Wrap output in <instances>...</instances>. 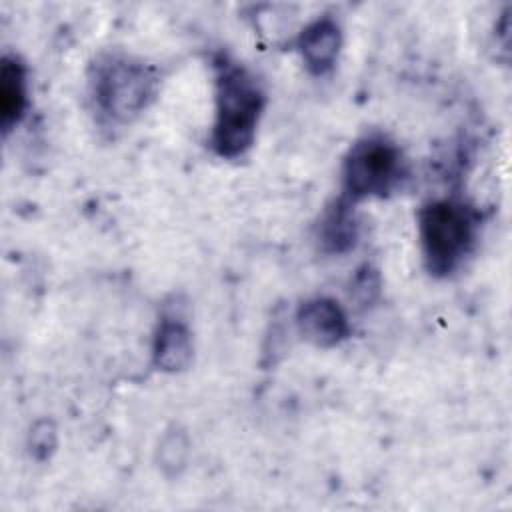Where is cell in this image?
Masks as SVG:
<instances>
[{
	"mask_svg": "<svg viewBox=\"0 0 512 512\" xmlns=\"http://www.w3.org/2000/svg\"><path fill=\"white\" fill-rule=\"evenodd\" d=\"M192 334L182 320L164 318L156 330L152 344L154 366L162 372H182L192 362Z\"/></svg>",
	"mask_w": 512,
	"mask_h": 512,
	"instance_id": "obj_7",
	"label": "cell"
},
{
	"mask_svg": "<svg viewBox=\"0 0 512 512\" xmlns=\"http://www.w3.org/2000/svg\"><path fill=\"white\" fill-rule=\"evenodd\" d=\"M156 90V76L144 62L126 56H108L96 64L92 92L98 108L116 122L138 116Z\"/></svg>",
	"mask_w": 512,
	"mask_h": 512,
	"instance_id": "obj_3",
	"label": "cell"
},
{
	"mask_svg": "<svg viewBox=\"0 0 512 512\" xmlns=\"http://www.w3.org/2000/svg\"><path fill=\"white\" fill-rule=\"evenodd\" d=\"M188 452H190V442L182 430L172 428V430L164 432V436L160 438V444H158L160 470L166 476H176L186 466Z\"/></svg>",
	"mask_w": 512,
	"mask_h": 512,
	"instance_id": "obj_10",
	"label": "cell"
},
{
	"mask_svg": "<svg viewBox=\"0 0 512 512\" xmlns=\"http://www.w3.org/2000/svg\"><path fill=\"white\" fill-rule=\"evenodd\" d=\"M56 448V430L50 422H38L30 432V450L38 460H46Z\"/></svg>",
	"mask_w": 512,
	"mask_h": 512,
	"instance_id": "obj_11",
	"label": "cell"
},
{
	"mask_svg": "<svg viewBox=\"0 0 512 512\" xmlns=\"http://www.w3.org/2000/svg\"><path fill=\"white\" fill-rule=\"evenodd\" d=\"M318 238L328 252L342 254L350 250L356 244L358 238V224L354 220V214L350 210V204L344 200H338L334 206H330L322 220Z\"/></svg>",
	"mask_w": 512,
	"mask_h": 512,
	"instance_id": "obj_9",
	"label": "cell"
},
{
	"mask_svg": "<svg viewBox=\"0 0 512 512\" xmlns=\"http://www.w3.org/2000/svg\"><path fill=\"white\" fill-rule=\"evenodd\" d=\"M342 46V32L336 20L330 16H322L310 22L298 38V52L306 64V68L320 76L328 72L340 52Z\"/></svg>",
	"mask_w": 512,
	"mask_h": 512,
	"instance_id": "obj_6",
	"label": "cell"
},
{
	"mask_svg": "<svg viewBox=\"0 0 512 512\" xmlns=\"http://www.w3.org/2000/svg\"><path fill=\"white\" fill-rule=\"evenodd\" d=\"M378 290H380V280H378L376 270H372V268L366 266L364 270H360V272L356 274L354 284H352V292H354V296L358 298V302H362V304L372 302L374 296L378 294Z\"/></svg>",
	"mask_w": 512,
	"mask_h": 512,
	"instance_id": "obj_12",
	"label": "cell"
},
{
	"mask_svg": "<svg viewBox=\"0 0 512 512\" xmlns=\"http://www.w3.org/2000/svg\"><path fill=\"white\" fill-rule=\"evenodd\" d=\"M478 232L476 212L452 198L432 200L418 212L422 260L432 276H448L470 254Z\"/></svg>",
	"mask_w": 512,
	"mask_h": 512,
	"instance_id": "obj_2",
	"label": "cell"
},
{
	"mask_svg": "<svg viewBox=\"0 0 512 512\" xmlns=\"http://www.w3.org/2000/svg\"><path fill=\"white\" fill-rule=\"evenodd\" d=\"M296 326L306 342L320 348H332L350 334V324L342 306L326 296L302 302L296 312Z\"/></svg>",
	"mask_w": 512,
	"mask_h": 512,
	"instance_id": "obj_5",
	"label": "cell"
},
{
	"mask_svg": "<svg viewBox=\"0 0 512 512\" xmlns=\"http://www.w3.org/2000/svg\"><path fill=\"white\" fill-rule=\"evenodd\" d=\"M26 110V70L14 56H4L0 64V126L10 132Z\"/></svg>",
	"mask_w": 512,
	"mask_h": 512,
	"instance_id": "obj_8",
	"label": "cell"
},
{
	"mask_svg": "<svg viewBox=\"0 0 512 512\" xmlns=\"http://www.w3.org/2000/svg\"><path fill=\"white\" fill-rule=\"evenodd\" d=\"M404 176V160L398 146L380 134L354 142L346 154L342 180L348 198H384Z\"/></svg>",
	"mask_w": 512,
	"mask_h": 512,
	"instance_id": "obj_4",
	"label": "cell"
},
{
	"mask_svg": "<svg viewBox=\"0 0 512 512\" xmlns=\"http://www.w3.org/2000/svg\"><path fill=\"white\" fill-rule=\"evenodd\" d=\"M214 70L216 112L210 144L218 156L238 158L254 144L266 96L258 80L226 56L214 62Z\"/></svg>",
	"mask_w": 512,
	"mask_h": 512,
	"instance_id": "obj_1",
	"label": "cell"
}]
</instances>
